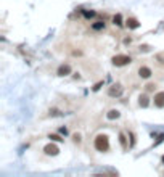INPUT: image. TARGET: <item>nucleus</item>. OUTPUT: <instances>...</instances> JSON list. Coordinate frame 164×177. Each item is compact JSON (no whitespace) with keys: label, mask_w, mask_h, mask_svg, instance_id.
<instances>
[{"label":"nucleus","mask_w":164,"mask_h":177,"mask_svg":"<svg viewBox=\"0 0 164 177\" xmlns=\"http://www.w3.org/2000/svg\"><path fill=\"white\" fill-rule=\"evenodd\" d=\"M113 23H114L116 26H122V16H121V15H116L114 18H113Z\"/></svg>","instance_id":"nucleus-13"},{"label":"nucleus","mask_w":164,"mask_h":177,"mask_svg":"<svg viewBox=\"0 0 164 177\" xmlns=\"http://www.w3.org/2000/svg\"><path fill=\"white\" fill-rule=\"evenodd\" d=\"M56 73H58V76H68V74H71V66L69 65H61Z\"/></svg>","instance_id":"nucleus-7"},{"label":"nucleus","mask_w":164,"mask_h":177,"mask_svg":"<svg viewBox=\"0 0 164 177\" xmlns=\"http://www.w3.org/2000/svg\"><path fill=\"white\" fill-rule=\"evenodd\" d=\"M122 94V87L119 86V84H114V86H111L110 90H108V95L110 97H119Z\"/></svg>","instance_id":"nucleus-4"},{"label":"nucleus","mask_w":164,"mask_h":177,"mask_svg":"<svg viewBox=\"0 0 164 177\" xmlns=\"http://www.w3.org/2000/svg\"><path fill=\"white\" fill-rule=\"evenodd\" d=\"M94 147H95V150H98V151H106V150L110 148V140H108V137H106L105 134H100V135H97L95 140H94Z\"/></svg>","instance_id":"nucleus-1"},{"label":"nucleus","mask_w":164,"mask_h":177,"mask_svg":"<svg viewBox=\"0 0 164 177\" xmlns=\"http://www.w3.org/2000/svg\"><path fill=\"white\" fill-rule=\"evenodd\" d=\"M48 139H52L53 142H61V140H63L60 135H56V134H50V137H48Z\"/></svg>","instance_id":"nucleus-15"},{"label":"nucleus","mask_w":164,"mask_h":177,"mask_svg":"<svg viewBox=\"0 0 164 177\" xmlns=\"http://www.w3.org/2000/svg\"><path fill=\"white\" fill-rule=\"evenodd\" d=\"M103 27H105L103 21H97V23L92 24V29H95V31H100V29H103Z\"/></svg>","instance_id":"nucleus-11"},{"label":"nucleus","mask_w":164,"mask_h":177,"mask_svg":"<svg viewBox=\"0 0 164 177\" xmlns=\"http://www.w3.org/2000/svg\"><path fill=\"white\" fill-rule=\"evenodd\" d=\"M154 106H158V108L164 106V92H158L154 95Z\"/></svg>","instance_id":"nucleus-6"},{"label":"nucleus","mask_w":164,"mask_h":177,"mask_svg":"<svg viewBox=\"0 0 164 177\" xmlns=\"http://www.w3.org/2000/svg\"><path fill=\"white\" fill-rule=\"evenodd\" d=\"M119 142H121V145H122V148L126 150V148H127V140H126V135H124L122 132L119 134Z\"/></svg>","instance_id":"nucleus-12"},{"label":"nucleus","mask_w":164,"mask_h":177,"mask_svg":"<svg viewBox=\"0 0 164 177\" xmlns=\"http://www.w3.org/2000/svg\"><path fill=\"white\" fill-rule=\"evenodd\" d=\"M73 139H74V142H77V143L81 142V135H79V134H76V135H74Z\"/></svg>","instance_id":"nucleus-18"},{"label":"nucleus","mask_w":164,"mask_h":177,"mask_svg":"<svg viewBox=\"0 0 164 177\" xmlns=\"http://www.w3.org/2000/svg\"><path fill=\"white\" fill-rule=\"evenodd\" d=\"M154 87H156L154 84H148V86H146V90H148V92H151V90H153Z\"/></svg>","instance_id":"nucleus-17"},{"label":"nucleus","mask_w":164,"mask_h":177,"mask_svg":"<svg viewBox=\"0 0 164 177\" xmlns=\"http://www.w3.org/2000/svg\"><path fill=\"white\" fill-rule=\"evenodd\" d=\"M102 84H103V82H98V84H97V86H95V87H94V90H98V89H100V87H102Z\"/></svg>","instance_id":"nucleus-20"},{"label":"nucleus","mask_w":164,"mask_h":177,"mask_svg":"<svg viewBox=\"0 0 164 177\" xmlns=\"http://www.w3.org/2000/svg\"><path fill=\"white\" fill-rule=\"evenodd\" d=\"M148 100H150V98H148V95H145V94H143V95H140V97H138V105L142 106V108H146V106H148V103H150Z\"/></svg>","instance_id":"nucleus-9"},{"label":"nucleus","mask_w":164,"mask_h":177,"mask_svg":"<svg viewBox=\"0 0 164 177\" xmlns=\"http://www.w3.org/2000/svg\"><path fill=\"white\" fill-rule=\"evenodd\" d=\"M156 60H158L159 63H164V53H158L156 55Z\"/></svg>","instance_id":"nucleus-16"},{"label":"nucleus","mask_w":164,"mask_h":177,"mask_svg":"<svg viewBox=\"0 0 164 177\" xmlns=\"http://www.w3.org/2000/svg\"><path fill=\"white\" fill-rule=\"evenodd\" d=\"M162 163H164V156H162Z\"/></svg>","instance_id":"nucleus-21"},{"label":"nucleus","mask_w":164,"mask_h":177,"mask_svg":"<svg viewBox=\"0 0 164 177\" xmlns=\"http://www.w3.org/2000/svg\"><path fill=\"white\" fill-rule=\"evenodd\" d=\"M82 15H84L85 18H94V16H95V11H89V10H84V11H82Z\"/></svg>","instance_id":"nucleus-14"},{"label":"nucleus","mask_w":164,"mask_h":177,"mask_svg":"<svg viewBox=\"0 0 164 177\" xmlns=\"http://www.w3.org/2000/svg\"><path fill=\"white\" fill-rule=\"evenodd\" d=\"M113 65L114 66H126V65H129V63L132 61V58L129 55H116V56H113Z\"/></svg>","instance_id":"nucleus-2"},{"label":"nucleus","mask_w":164,"mask_h":177,"mask_svg":"<svg viewBox=\"0 0 164 177\" xmlns=\"http://www.w3.org/2000/svg\"><path fill=\"white\" fill-rule=\"evenodd\" d=\"M126 26L129 27V29H137V27H140V23L135 18H129L126 21Z\"/></svg>","instance_id":"nucleus-8"},{"label":"nucleus","mask_w":164,"mask_h":177,"mask_svg":"<svg viewBox=\"0 0 164 177\" xmlns=\"http://www.w3.org/2000/svg\"><path fill=\"white\" fill-rule=\"evenodd\" d=\"M119 116H121V113L118 110H110L108 115H106V118H108V119H118Z\"/></svg>","instance_id":"nucleus-10"},{"label":"nucleus","mask_w":164,"mask_h":177,"mask_svg":"<svg viewBox=\"0 0 164 177\" xmlns=\"http://www.w3.org/2000/svg\"><path fill=\"white\" fill-rule=\"evenodd\" d=\"M44 151H45V155H48V156H56L60 150H58V147H56V145L48 143V145H45V147H44Z\"/></svg>","instance_id":"nucleus-3"},{"label":"nucleus","mask_w":164,"mask_h":177,"mask_svg":"<svg viewBox=\"0 0 164 177\" xmlns=\"http://www.w3.org/2000/svg\"><path fill=\"white\" fill-rule=\"evenodd\" d=\"M151 74H153V73H151V69H150L148 66H140V68H138V76L142 77V79H148Z\"/></svg>","instance_id":"nucleus-5"},{"label":"nucleus","mask_w":164,"mask_h":177,"mask_svg":"<svg viewBox=\"0 0 164 177\" xmlns=\"http://www.w3.org/2000/svg\"><path fill=\"white\" fill-rule=\"evenodd\" d=\"M60 132H61V134H65V135H66V134H68V129H66V127H61V129H60Z\"/></svg>","instance_id":"nucleus-19"}]
</instances>
